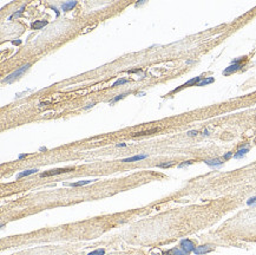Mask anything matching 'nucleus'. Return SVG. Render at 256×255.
<instances>
[{
	"label": "nucleus",
	"instance_id": "nucleus-20",
	"mask_svg": "<svg viewBox=\"0 0 256 255\" xmlns=\"http://www.w3.org/2000/svg\"><path fill=\"white\" fill-rule=\"evenodd\" d=\"M174 163L172 162H170V163H162V164H158V167L159 168H169V167H171Z\"/></svg>",
	"mask_w": 256,
	"mask_h": 255
},
{
	"label": "nucleus",
	"instance_id": "nucleus-24",
	"mask_svg": "<svg viewBox=\"0 0 256 255\" xmlns=\"http://www.w3.org/2000/svg\"><path fill=\"white\" fill-rule=\"evenodd\" d=\"M197 134H198V132H197L196 130H195V131H189V132H188L189 136H196Z\"/></svg>",
	"mask_w": 256,
	"mask_h": 255
},
{
	"label": "nucleus",
	"instance_id": "nucleus-21",
	"mask_svg": "<svg viewBox=\"0 0 256 255\" xmlns=\"http://www.w3.org/2000/svg\"><path fill=\"white\" fill-rule=\"evenodd\" d=\"M124 97H125V95H119V96H117L116 98L112 99V102H111V103H113V102H117V100H119V99H122V98H124Z\"/></svg>",
	"mask_w": 256,
	"mask_h": 255
},
{
	"label": "nucleus",
	"instance_id": "nucleus-22",
	"mask_svg": "<svg viewBox=\"0 0 256 255\" xmlns=\"http://www.w3.org/2000/svg\"><path fill=\"white\" fill-rule=\"evenodd\" d=\"M191 163H193L191 161H188V162H184V163H182V164H179L178 167H179V168H183V167H185V165H189V164H191Z\"/></svg>",
	"mask_w": 256,
	"mask_h": 255
},
{
	"label": "nucleus",
	"instance_id": "nucleus-3",
	"mask_svg": "<svg viewBox=\"0 0 256 255\" xmlns=\"http://www.w3.org/2000/svg\"><path fill=\"white\" fill-rule=\"evenodd\" d=\"M75 168H60V169H54V170H50L47 173H44L41 174L40 177H49V176H53V175H59V174H65V173H70Z\"/></svg>",
	"mask_w": 256,
	"mask_h": 255
},
{
	"label": "nucleus",
	"instance_id": "nucleus-2",
	"mask_svg": "<svg viewBox=\"0 0 256 255\" xmlns=\"http://www.w3.org/2000/svg\"><path fill=\"white\" fill-rule=\"evenodd\" d=\"M243 59H244V57H243V58L237 59V60H234V61H233V64H231L230 66H228V67L223 71V73H224V75H229V73H233V72H235V71H237V70H240V69L242 67L241 61H242Z\"/></svg>",
	"mask_w": 256,
	"mask_h": 255
},
{
	"label": "nucleus",
	"instance_id": "nucleus-17",
	"mask_svg": "<svg viewBox=\"0 0 256 255\" xmlns=\"http://www.w3.org/2000/svg\"><path fill=\"white\" fill-rule=\"evenodd\" d=\"M128 82H129L128 79H118V80H116V82L112 84V87H116V86H118V85L125 84V83H128Z\"/></svg>",
	"mask_w": 256,
	"mask_h": 255
},
{
	"label": "nucleus",
	"instance_id": "nucleus-7",
	"mask_svg": "<svg viewBox=\"0 0 256 255\" xmlns=\"http://www.w3.org/2000/svg\"><path fill=\"white\" fill-rule=\"evenodd\" d=\"M204 163L205 164H208V165H210V167H219V165H222L223 164V162L221 161V159H208V161H204Z\"/></svg>",
	"mask_w": 256,
	"mask_h": 255
},
{
	"label": "nucleus",
	"instance_id": "nucleus-23",
	"mask_svg": "<svg viewBox=\"0 0 256 255\" xmlns=\"http://www.w3.org/2000/svg\"><path fill=\"white\" fill-rule=\"evenodd\" d=\"M231 156H233V153H228V154H225V155L223 156V158H224V159H229Z\"/></svg>",
	"mask_w": 256,
	"mask_h": 255
},
{
	"label": "nucleus",
	"instance_id": "nucleus-12",
	"mask_svg": "<svg viewBox=\"0 0 256 255\" xmlns=\"http://www.w3.org/2000/svg\"><path fill=\"white\" fill-rule=\"evenodd\" d=\"M158 129H151V130H148V131H140V132H136L134 134V136H143V135H151L154 132H157Z\"/></svg>",
	"mask_w": 256,
	"mask_h": 255
},
{
	"label": "nucleus",
	"instance_id": "nucleus-15",
	"mask_svg": "<svg viewBox=\"0 0 256 255\" xmlns=\"http://www.w3.org/2000/svg\"><path fill=\"white\" fill-rule=\"evenodd\" d=\"M172 255H189V253H187L185 251H183L182 248H176V249H172L171 251Z\"/></svg>",
	"mask_w": 256,
	"mask_h": 255
},
{
	"label": "nucleus",
	"instance_id": "nucleus-4",
	"mask_svg": "<svg viewBox=\"0 0 256 255\" xmlns=\"http://www.w3.org/2000/svg\"><path fill=\"white\" fill-rule=\"evenodd\" d=\"M181 248L183 249V251H185L187 253H190V252H194V249L196 248L195 246H194V243H193V241H190V240H188V239H185V240H182L181 241Z\"/></svg>",
	"mask_w": 256,
	"mask_h": 255
},
{
	"label": "nucleus",
	"instance_id": "nucleus-6",
	"mask_svg": "<svg viewBox=\"0 0 256 255\" xmlns=\"http://www.w3.org/2000/svg\"><path fill=\"white\" fill-rule=\"evenodd\" d=\"M76 5H77V1H66V2H64V4L61 5V10H63L64 12H67V11L72 10Z\"/></svg>",
	"mask_w": 256,
	"mask_h": 255
},
{
	"label": "nucleus",
	"instance_id": "nucleus-11",
	"mask_svg": "<svg viewBox=\"0 0 256 255\" xmlns=\"http://www.w3.org/2000/svg\"><path fill=\"white\" fill-rule=\"evenodd\" d=\"M38 170L37 169H30V170H26V171H22V173H20L18 174V178H21V177H25V176H28V175H32V174H34V173H37Z\"/></svg>",
	"mask_w": 256,
	"mask_h": 255
},
{
	"label": "nucleus",
	"instance_id": "nucleus-14",
	"mask_svg": "<svg viewBox=\"0 0 256 255\" xmlns=\"http://www.w3.org/2000/svg\"><path fill=\"white\" fill-rule=\"evenodd\" d=\"M214 82V78H205V79H202L201 82L197 83V86H203V85H207V84H210Z\"/></svg>",
	"mask_w": 256,
	"mask_h": 255
},
{
	"label": "nucleus",
	"instance_id": "nucleus-13",
	"mask_svg": "<svg viewBox=\"0 0 256 255\" xmlns=\"http://www.w3.org/2000/svg\"><path fill=\"white\" fill-rule=\"evenodd\" d=\"M201 79V77H195V78H193V79H190L189 82H187L185 84H183L181 87H185V86H190V85H194V84H196V83H198V80Z\"/></svg>",
	"mask_w": 256,
	"mask_h": 255
},
{
	"label": "nucleus",
	"instance_id": "nucleus-16",
	"mask_svg": "<svg viewBox=\"0 0 256 255\" xmlns=\"http://www.w3.org/2000/svg\"><path fill=\"white\" fill-rule=\"evenodd\" d=\"M92 181H80V182H77V183H71L69 184L70 187H80V185H85V184H89L91 183Z\"/></svg>",
	"mask_w": 256,
	"mask_h": 255
},
{
	"label": "nucleus",
	"instance_id": "nucleus-19",
	"mask_svg": "<svg viewBox=\"0 0 256 255\" xmlns=\"http://www.w3.org/2000/svg\"><path fill=\"white\" fill-rule=\"evenodd\" d=\"M247 204H248V206H252V204H256V196L252 197V198H249V200L247 201Z\"/></svg>",
	"mask_w": 256,
	"mask_h": 255
},
{
	"label": "nucleus",
	"instance_id": "nucleus-1",
	"mask_svg": "<svg viewBox=\"0 0 256 255\" xmlns=\"http://www.w3.org/2000/svg\"><path fill=\"white\" fill-rule=\"evenodd\" d=\"M30 66H31V64H26V65L21 66L20 69L16 70V71H14V72H12L11 75H8V76H7V77H6L5 79H2V83H11L13 79H16L17 77H18V76H20L22 72H25V71H26V70H27Z\"/></svg>",
	"mask_w": 256,
	"mask_h": 255
},
{
	"label": "nucleus",
	"instance_id": "nucleus-10",
	"mask_svg": "<svg viewBox=\"0 0 256 255\" xmlns=\"http://www.w3.org/2000/svg\"><path fill=\"white\" fill-rule=\"evenodd\" d=\"M248 151H249V149H248L247 147H246V148H242V149H240L236 154L234 155V157H235V158H241V157L244 156V155H246Z\"/></svg>",
	"mask_w": 256,
	"mask_h": 255
},
{
	"label": "nucleus",
	"instance_id": "nucleus-9",
	"mask_svg": "<svg viewBox=\"0 0 256 255\" xmlns=\"http://www.w3.org/2000/svg\"><path fill=\"white\" fill-rule=\"evenodd\" d=\"M148 155H136V156L129 157V158H124L123 162H136V161H140V159H144L146 158Z\"/></svg>",
	"mask_w": 256,
	"mask_h": 255
},
{
	"label": "nucleus",
	"instance_id": "nucleus-25",
	"mask_svg": "<svg viewBox=\"0 0 256 255\" xmlns=\"http://www.w3.org/2000/svg\"><path fill=\"white\" fill-rule=\"evenodd\" d=\"M126 144L125 143H120V144H117V147H125Z\"/></svg>",
	"mask_w": 256,
	"mask_h": 255
},
{
	"label": "nucleus",
	"instance_id": "nucleus-8",
	"mask_svg": "<svg viewBox=\"0 0 256 255\" xmlns=\"http://www.w3.org/2000/svg\"><path fill=\"white\" fill-rule=\"evenodd\" d=\"M45 25H47V21H44V20H38V21H34V22H32L31 27H32L33 30H40V28H41V27H44Z\"/></svg>",
	"mask_w": 256,
	"mask_h": 255
},
{
	"label": "nucleus",
	"instance_id": "nucleus-18",
	"mask_svg": "<svg viewBox=\"0 0 256 255\" xmlns=\"http://www.w3.org/2000/svg\"><path fill=\"white\" fill-rule=\"evenodd\" d=\"M104 254H105V251H104V249H96V251L91 252L90 254H87V255H104Z\"/></svg>",
	"mask_w": 256,
	"mask_h": 255
},
{
	"label": "nucleus",
	"instance_id": "nucleus-5",
	"mask_svg": "<svg viewBox=\"0 0 256 255\" xmlns=\"http://www.w3.org/2000/svg\"><path fill=\"white\" fill-rule=\"evenodd\" d=\"M211 249H213V248H211L210 246H208V245H205V246H199V247H196V248L194 249V253L196 255H202V254H205V253H209Z\"/></svg>",
	"mask_w": 256,
	"mask_h": 255
}]
</instances>
